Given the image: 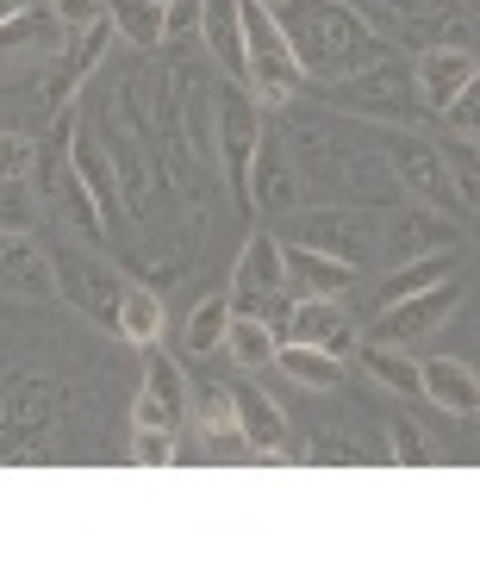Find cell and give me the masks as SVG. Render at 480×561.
<instances>
[{"label":"cell","mask_w":480,"mask_h":561,"mask_svg":"<svg viewBox=\"0 0 480 561\" xmlns=\"http://www.w3.org/2000/svg\"><path fill=\"white\" fill-rule=\"evenodd\" d=\"M456 306H461V280H456V275L437 280V287H424V294H405V300L380 306V319H375V343L412 350V343L437 337L443 324L456 319Z\"/></svg>","instance_id":"obj_11"},{"label":"cell","mask_w":480,"mask_h":561,"mask_svg":"<svg viewBox=\"0 0 480 561\" xmlns=\"http://www.w3.org/2000/svg\"><path fill=\"white\" fill-rule=\"evenodd\" d=\"M162 7H169V0H162Z\"/></svg>","instance_id":"obj_40"},{"label":"cell","mask_w":480,"mask_h":561,"mask_svg":"<svg viewBox=\"0 0 480 561\" xmlns=\"http://www.w3.org/2000/svg\"><path fill=\"white\" fill-rule=\"evenodd\" d=\"M69 169H76V181L94 194V206H101V219L113 225L119 219V162H113V150L101 144V131H81L76 125V144H69Z\"/></svg>","instance_id":"obj_19"},{"label":"cell","mask_w":480,"mask_h":561,"mask_svg":"<svg viewBox=\"0 0 480 561\" xmlns=\"http://www.w3.org/2000/svg\"><path fill=\"white\" fill-rule=\"evenodd\" d=\"M187 419V375H181V362L150 343L144 350V387H138V405H132V424H157V431H175Z\"/></svg>","instance_id":"obj_13"},{"label":"cell","mask_w":480,"mask_h":561,"mask_svg":"<svg viewBox=\"0 0 480 561\" xmlns=\"http://www.w3.org/2000/svg\"><path fill=\"white\" fill-rule=\"evenodd\" d=\"M50 268H57V294L76 306L81 319H94L113 331V312H119V294H125V275L113 268L106 256H94L88 243H62L50 250Z\"/></svg>","instance_id":"obj_9"},{"label":"cell","mask_w":480,"mask_h":561,"mask_svg":"<svg viewBox=\"0 0 480 561\" xmlns=\"http://www.w3.org/2000/svg\"><path fill=\"white\" fill-rule=\"evenodd\" d=\"M456 268H461L456 250H437V256H419V262H393V268H387V280H380V306L405 300V294H424V287L449 280Z\"/></svg>","instance_id":"obj_28"},{"label":"cell","mask_w":480,"mask_h":561,"mask_svg":"<svg viewBox=\"0 0 480 561\" xmlns=\"http://www.w3.org/2000/svg\"><path fill=\"white\" fill-rule=\"evenodd\" d=\"M281 343H319L331 356H350L356 350V324L343 319V300H294L287 324H281Z\"/></svg>","instance_id":"obj_18"},{"label":"cell","mask_w":480,"mask_h":561,"mask_svg":"<svg viewBox=\"0 0 480 561\" xmlns=\"http://www.w3.org/2000/svg\"><path fill=\"white\" fill-rule=\"evenodd\" d=\"M162 331H169V306H162V294L157 287H144V280H125L119 312H113V337L132 343V350H150V343H162Z\"/></svg>","instance_id":"obj_22"},{"label":"cell","mask_w":480,"mask_h":561,"mask_svg":"<svg viewBox=\"0 0 480 561\" xmlns=\"http://www.w3.org/2000/svg\"><path fill=\"white\" fill-rule=\"evenodd\" d=\"M262 106L250 101V88L243 81H225L219 94H213V157L225 169V187H231V201L243 206L250 194V157H256V138H262Z\"/></svg>","instance_id":"obj_8"},{"label":"cell","mask_w":480,"mask_h":561,"mask_svg":"<svg viewBox=\"0 0 480 561\" xmlns=\"http://www.w3.org/2000/svg\"><path fill=\"white\" fill-rule=\"evenodd\" d=\"M57 50H62V25L38 7H25V13L0 25V69H32V62L57 57Z\"/></svg>","instance_id":"obj_20"},{"label":"cell","mask_w":480,"mask_h":561,"mask_svg":"<svg viewBox=\"0 0 480 561\" xmlns=\"http://www.w3.org/2000/svg\"><path fill=\"white\" fill-rule=\"evenodd\" d=\"M393 461H400V468H424V461H431V449H424V431L419 424H393Z\"/></svg>","instance_id":"obj_37"},{"label":"cell","mask_w":480,"mask_h":561,"mask_svg":"<svg viewBox=\"0 0 480 561\" xmlns=\"http://www.w3.org/2000/svg\"><path fill=\"white\" fill-rule=\"evenodd\" d=\"M225 324H231V300L225 294H206L201 306H194V319H187V356H213L225 337Z\"/></svg>","instance_id":"obj_32"},{"label":"cell","mask_w":480,"mask_h":561,"mask_svg":"<svg viewBox=\"0 0 480 561\" xmlns=\"http://www.w3.org/2000/svg\"><path fill=\"white\" fill-rule=\"evenodd\" d=\"M44 201L57 206L62 231H76V238L88 243V250H101V243H106V219H101V206H94V194H88V187L76 181V169H62L57 187H50Z\"/></svg>","instance_id":"obj_24"},{"label":"cell","mask_w":480,"mask_h":561,"mask_svg":"<svg viewBox=\"0 0 480 561\" xmlns=\"http://www.w3.org/2000/svg\"><path fill=\"white\" fill-rule=\"evenodd\" d=\"M25 7H32V0H0V25L13 20V13H25Z\"/></svg>","instance_id":"obj_38"},{"label":"cell","mask_w":480,"mask_h":561,"mask_svg":"<svg viewBox=\"0 0 480 561\" xmlns=\"http://www.w3.org/2000/svg\"><path fill=\"white\" fill-rule=\"evenodd\" d=\"M419 387H424V400L443 405V412H456V419H475V412H480V375H475V362L431 356V362H419Z\"/></svg>","instance_id":"obj_21"},{"label":"cell","mask_w":480,"mask_h":561,"mask_svg":"<svg viewBox=\"0 0 480 561\" xmlns=\"http://www.w3.org/2000/svg\"><path fill=\"white\" fill-rule=\"evenodd\" d=\"M162 0H106V25H113V38H125L132 50H169V25H162Z\"/></svg>","instance_id":"obj_23"},{"label":"cell","mask_w":480,"mask_h":561,"mask_svg":"<svg viewBox=\"0 0 480 561\" xmlns=\"http://www.w3.org/2000/svg\"><path fill=\"white\" fill-rule=\"evenodd\" d=\"M437 250H461V219H443V213H431L419 201L380 213V256H387V268L393 262L437 256Z\"/></svg>","instance_id":"obj_12"},{"label":"cell","mask_w":480,"mask_h":561,"mask_svg":"<svg viewBox=\"0 0 480 561\" xmlns=\"http://www.w3.org/2000/svg\"><path fill=\"white\" fill-rule=\"evenodd\" d=\"M437 157L443 169H449V181H456L461 206H468V219H475V201H480V138H437Z\"/></svg>","instance_id":"obj_31"},{"label":"cell","mask_w":480,"mask_h":561,"mask_svg":"<svg viewBox=\"0 0 480 561\" xmlns=\"http://www.w3.org/2000/svg\"><path fill=\"white\" fill-rule=\"evenodd\" d=\"M412 81H419V101L424 113H443V106L456 101L468 81H480V62L475 50H449V44H424L419 57H412Z\"/></svg>","instance_id":"obj_15"},{"label":"cell","mask_w":480,"mask_h":561,"mask_svg":"<svg viewBox=\"0 0 480 561\" xmlns=\"http://www.w3.org/2000/svg\"><path fill=\"white\" fill-rule=\"evenodd\" d=\"M362 20L375 25V38L405 44V38H431V25L456 7H475V0H350Z\"/></svg>","instance_id":"obj_17"},{"label":"cell","mask_w":480,"mask_h":561,"mask_svg":"<svg viewBox=\"0 0 480 561\" xmlns=\"http://www.w3.org/2000/svg\"><path fill=\"white\" fill-rule=\"evenodd\" d=\"M225 300H231V312H243V319H262L268 331L281 337V324H287V275H281V238L275 231H250L238 250V262H231V280H225Z\"/></svg>","instance_id":"obj_5"},{"label":"cell","mask_w":480,"mask_h":561,"mask_svg":"<svg viewBox=\"0 0 480 561\" xmlns=\"http://www.w3.org/2000/svg\"><path fill=\"white\" fill-rule=\"evenodd\" d=\"M181 449H175V431H157V424H132V461L138 468H169Z\"/></svg>","instance_id":"obj_34"},{"label":"cell","mask_w":480,"mask_h":561,"mask_svg":"<svg viewBox=\"0 0 480 561\" xmlns=\"http://www.w3.org/2000/svg\"><path fill=\"white\" fill-rule=\"evenodd\" d=\"M281 25V38H287V50H294V62H300L306 81H343L356 76V69H368V62H380L393 44L375 38V25L362 20L350 0H275L268 7Z\"/></svg>","instance_id":"obj_1"},{"label":"cell","mask_w":480,"mask_h":561,"mask_svg":"<svg viewBox=\"0 0 480 561\" xmlns=\"http://www.w3.org/2000/svg\"><path fill=\"white\" fill-rule=\"evenodd\" d=\"M281 275H287V294H300V300H350L362 287V268L287 238H281Z\"/></svg>","instance_id":"obj_14"},{"label":"cell","mask_w":480,"mask_h":561,"mask_svg":"<svg viewBox=\"0 0 480 561\" xmlns=\"http://www.w3.org/2000/svg\"><path fill=\"white\" fill-rule=\"evenodd\" d=\"M44 13H50V20L62 25V38H69V32H88V25L106 20V0H50Z\"/></svg>","instance_id":"obj_35"},{"label":"cell","mask_w":480,"mask_h":561,"mask_svg":"<svg viewBox=\"0 0 480 561\" xmlns=\"http://www.w3.org/2000/svg\"><path fill=\"white\" fill-rule=\"evenodd\" d=\"M238 20H243V88H250V101L262 113L300 101L306 76H300V62H294V50H287V38H281L275 13L262 0H243Z\"/></svg>","instance_id":"obj_4"},{"label":"cell","mask_w":480,"mask_h":561,"mask_svg":"<svg viewBox=\"0 0 480 561\" xmlns=\"http://www.w3.org/2000/svg\"><path fill=\"white\" fill-rule=\"evenodd\" d=\"M268 368H281L294 387H312V393L343 387V356H331L319 343H275V362H268Z\"/></svg>","instance_id":"obj_25"},{"label":"cell","mask_w":480,"mask_h":561,"mask_svg":"<svg viewBox=\"0 0 480 561\" xmlns=\"http://www.w3.org/2000/svg\"><path fill=\"white\" fill-rule=\"evenodd\" d=\"M187 412L201 419V431H206V443L213 437H238V400H231V387L225 381H201V387H187Z\"/></svg>","instance_id":"obj_30"},{"label":"cell","mask_w":480,"mask_h":561,"mask_svg":"<svg viewBox=\"0 0 480 561\" xmlns=\"http://www.w3.org/2000/svg\"><path fill=\"white\" fill-rule=\"evenodd\" d=\"M300 194H306V181H300V169H294L287 138H281L275 125H262L256 157H250V194H243V213L287 219V213H300Z\"/></svg>","instance_id":"obj_10"},{"label":"cell","mask_w":480,"mask_h":561,"mask_svg":"<svg viewBox=\"0 0 480 561\" xmlns=\"http://www.w3.org/2000/svg\"><path fill=\"white\" fill-rule=\"evenodd\" d=\"M262 7H275V0H262Z\"/></svg>","instance_id":"obj_39"},{"label":"cell","mask_w":480,"mask_h":561,"mask_svg":"<svg viewBox=\"0 0 480 561\" xmlns=\"http://www.w3.org/2000/svg\"><path fill=\"white\" fill-rule=\"evenodd\" d=\"M38 194L25 175H0V231H32L38 225Z\"/></svg>","instance_id":"obj_33"},{"label":"cell","mask_w":480,"mask_h":561,"mask_svg":"<svg viewBox=\"0 0 480 561\" xmlns=\"http://www.w3.org/2000/svg\"><path fill=\"white\" fill-rule=\"evenodd\" d=\"M331 106L343 119H368L380 131H419L424 119V101H419V81H412V62L405 57H387L356 69V76L331 81Z\"/></svg>","instance_id":"obj_3"},{"label":"cell","mask_w":480,"mask_h":561,"mask_svg":"<svg viewBox=\"0 0 480 561\" xmlns=\"http://www.w3.org/2000/svg\"><path fill=\"white\" fill-rule=\"evenodd\" d=\"M380 157H387V175L400 187V201H419L431 213H443V219H468L456 181H449V169L437 157V138H424V131H380Z\"/></svg>","instance_id":"obj_6"},{"label":"cell","mask_w":480,"mask_h":561,"mask_svg":"<svg viewBox=\"0 0 480 561\" xmlns=\"http://www.w3.org/2000/svg\"><path fill=\"white\" fill-rule=\"evenodd\" d=\"M275 343H281V337H275V331H268L262 319H243V312H231V324H225L219 350L238 362L243 375H262V368L275 362Z\"/></svg>","instance_id":"obj_29"},{"label":"cell","mask_w":480,"mask_h":561,"mask_svg":"<svg viewBox=\"0 0 480 561\" xmlns=\"http://www.w3.org/2000/svg\"><path fill=\"white\" fill-rule=\"evenodd\" d=\"M0 287H13V294L32 300V306L57 300V268H50V250H38L32 231H0Z\"/></svg>","instance_id":"obj_16"},{"label":"cell","mask_w":480,"mask_h":561,"mask_svg":"<svg viewBox=\"0 0 480 561\" xmlns=\"http://www.w3.org/2000/svg\"><path fill=\"white\" fill-rule=\"evenodd\" d=\"M443 125H449L456 138H475V131H480V88H475V81H468L456 101L443 106Z\"/></svg>","instance_id":"obj_36"},{"label":"cell","mask_w":480,"mask_h":561,"mask_svg":"<svg viewBox=\"0 0 480 561\" xmlns=\"http://www.w3.org/2000/svg\"><path fill=\"white\" fill-rule=\"evenodd\" d=\"M362 368H368V381H375L380 393H393V400H424V387H419V362H412V350L375 343V350H362Z\"/></svg>","instance_id":"obj_27"},{"label":"cell","mask_w":480,"mask_h":561,"mask_svg":"<svg viewBox=\"0 0 480 561\" xmlns=\"http://www.w3.org/2000/svg\"><path fill=\"white\" fill-rule=\"evenodd\" d=\"M281 138H287V150H294L300 181H312V187H324V194H343V201L400 206V187H393V175H387V157L368 150L343 119L294 125V131H281Z\"/></svg>","instance_id":"obj_2"},{"label":"cell","mask_w":480,"mask_h":561,"mask_svg":"<svg viewBox=\"0 0 480 561\" xmlns=\"http://www.w3.org/2000/svg\"><path fill=\"white\" fill-rule=\"evenodd\" d=\"M281 238L362 268L380 250V213L375 206H312V213H287V231Z\"/></svg>","instance_id":"obj_7"},{"label":"cell","mask_w":480,"mask_h":561,"mask_svg":"<svg viewBox=\"0 0 480 561\" xmlns=\"http://www.w3.org/2000/svg\"><path fill=\"white\" fill-rule=\"evenodd\" d=\"M231 400H238V437L250 443V449H281L287 443V412H281L262 387H231Z\"/></svg>","instance_id":"obj_26"}]
</instances>
